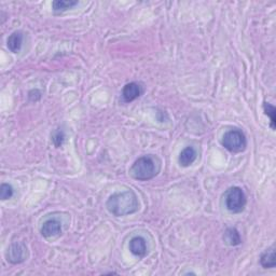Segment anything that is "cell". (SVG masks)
<instances>
[{
    "label": "cell",
    "mask_w": 276,
    "mask_h": 276,
    "mask_svg": "<svg viewBox=\"0 0 276 276\" xmlns=\"http://www.w3.org/2000/svg\"><path fill=\"white\" fill-rule=\"evenodd\" d=\"M106 208L113 216L123 217L137 213L140 204L134 191L126 190L110 195L106 202Z\"/></svg>",
    "instance_id": "1"
},
{
    "label": "cell",
    "mask_w": 276,
    "mask_h": 276,
    "mask_svg": "<svg viewBox=\"0 0 276 276\" xmlns=\"http://www.w3.org/2000/svg\"><path fill=\"white\" fill-rule=\"evenodd\" d=\"M161 170V161L153 154L138 158L130 168V175L136 180L148 181L153 179Z\"/></svg>",
    "instance_id": "2"
},
{
    "label": "cell",
    "mask_w": 276,
    "mask_h": 276,
    "mask_svg": "<svg viewBox=\"0 0 276 276\" xmlns=\"http://www.w3.org/2000/svg\"><path fill=\"white\" fill-rule=\"evenodd\" d=\"M225 208L232 214L244 212L247 204L245 192L240 187H231L223 194Z\"/></svg>",
    "instance_id": "3"
},
{
    "label": "cell",
    "mask_w": 276,
    "mask_h": 276,
    "mask_svg": "<svg viewBox=\"0 0 276 276\" xmlns=\"http://www.w3.org/2000/svg\"><path fill=\"white\" fill-rule=\"evenodd\" d=\"M221 143L229 152L241 153L247 147V139L243 131L240 129H233L224 133Z\"/></svg>",
    "instance_id": "4"
},
{
    "label": "cell",
    "mask_w": 276,
    "mask_h": 276,
    "mask_svg": "<svg viewBox=\"0 0 276 276\" xmlns=\"http://www.w3.org/2000/svg\"><path fill=\"white\" fill-rule=\"evenodd\" d=\"M8 262L12 264H20L28 258V249L27 246L22 242H14L8 247L5 253Z\"/></svg>",
    "instance_id": "5"
},
{
    "label": "cell",
    "mask_w": 276,
    "mask_h": 276,
    "mask_svg": "<svg viewBox=\"0 0 276 276\" xmlns=\"http://www.w3.org/2000/svg\"><path fill=\"white\" fill-rule=\"evenodd\" d=\"M41 235L46 239H50V237L58 236L62 234V223L59 220L52 218L46 220L43 224L41 225Z\"/></svg>",
    "instance_id": "6"
},
{
    "label": "cell",
    "mask_w": 276,
    "mask_h": 276,
    "mask_svg": "<svg viewBox=\"0 0 276 276\" xmlns=\"http://www.w3.org/2000/svg\"><path fill=\"white\" fill-rule=\"evenodd\" d=\"M129 249L134 256H136L138 258L146 257L148 253L147 242L142 236H139V235L132 237L129 243Z\"/></svg>",
    "instance_id": "7"
},
{
    "label": "cell",
    "mask_w": 276,
    "mask_h": 276,
    "mask_svg": "<svg viewBox=\"0 0 276 276\" xmlns=\"http://www.w3.org/2000/svg\"><path fill=\"white\" fill-rule=\"evenodd\" d=\"M142 93H143V89L140 83H137V82H130V83L124 85L122 90L123 101L125 103L134 102L135 99L142 95Z\"/></svg>",
    "instance_id": "8"
},
{
    "label": "cell",
    "mask_w": 276,
    "mask_h": 276,
    "mask_svg": "<svg viewBox=\"0 0 276 276\" xmlns=\"http://www.w3.org/2000/svg\"><path fill=\"white\" fill-rule=\"evenodd\" d=\"M196 158H197V152L195 149L191 146H188L180 152L178 158V163L180 166L189 167L190 165L195 162Z\"/></svg>",
    "instance_id": "9"
},
{
    "label": "cell",
    "mask_w": 276,
    "mask_h": 276,
    "mask_svg": "<svg viewBox=\"0 0 276 276\" xmlns=\"http://www.w3.org/2000/svg\"><path fill=\"white\" fill-rule=\"evenodd\" d=\"M23 32L21 30H16L9 36L7 40V46L11 52L19 53L21 51L22 45H23Z\"/></svg>",
    "instance_id": "10"
},
{
    "label": "cell",
    "mask_w": 276,
    "mask_h": 276,
    "mask_svg": "<svg viewBox=\"0 0 276 276\" xmlns=\"http://www.w3.org/2000/svg\"><path fill=\"white\" fill-rule=\"evenodd\" d=\"M260 264L264 269H274L276 266V256L275 247L272 246L263 251L260 256Z\"/></svg>",
    "instance_id": "11"
},
{
    "label": "cell",
    "mask_w": 276,
    "mask_h": 276,
    "mask_svg": "<svg viewBox=\"0 0 276 276\" xmlns=\"http://www.w3.org/2000/svg\"><path fill=\"white\" fill-rule=\"evenodd\" d=\"M78 3L79 1L77 0H54L52 2V10L55 14H62L66 11L75 8Z\"/></svg>",
    "instance_id": "12"
},
{
    "label": "cell",
    "mask_w": 276,
    "mask_h": 276,
    "mask_svg": "<svg viewBox=\"0 0 276 276\" xmlns=\"http://www.w3.org/2000/svg\"><path fill=\"white\" fill-rule=\"evenodd\" d=\"M223 241L229 246H239L242 244L241 234L235 228H228L224 231Z\"/></svg>",
    "instance_id": "13"
},
{
    "label": "cell",
    "mask_w": 276,
    "mask_h": 276,
    "mask_svg": "<svg viewBox=\"0 0 276 276\" xmlns=\"http://www.w3.org/2000/svg\"><path fill=\"white\" fill-rule=\"evenodd\" d=\"M263 111L268 115L270 119V128L273 131L276 129V109L272 104H270L268 102L263 103Z\"/></svg>",
    "instance_id": "14"
},
{
    "label": "cell",
    "mask_w": 276,
    "mask_h": 276,
    "mask_svg": "<svg viewBox=\"0 0 276 276\" xmlns=\"http://www.w3.org/2000/svg\"><path fill=\"white\" fill-rule=\"evenodd\" d=\"M13 194L14 190L12 186L9 184H1V186H0V198H1L2 201L9 200V198L13 196Z\"/></svg>",
    "instance_id": "15"
},
{
    "label": "cell",
    "mask_w": 276,
    "mask_h": 276,
    "mask_svg": "<svg viewBox=\"0 0 276 276\" xmlns=\"http://www.w3.org/2000/svg\"><path fill=\"white\" fill-rule=\"evenodd\" d=\"M51 139H52L53 145L56 147V148H59L60 146L63 145V142L65 140L64 131L60 130V129L55 130L53 133H52V135H51Z\"/></svg>",
    "instance_id": "16"
},
{
    "label": "cell",
    "mask_w": 276,
    "mask_h": 276,
    "mask_svg": "<svg viewBox=\"0 0 276 276\" xmlns=\"http://www.w3.org/2000/svg\"><path fill=\"white\" fill-rule=\"evenodd\" d=\"M41 96H42V93L38 90V89H34V90H31L29 91L28 93V99L30 102L32 103H36L38 101H40L41 99Z\"/></svg>",
    "instance_id": "17"
}]
</instances>
